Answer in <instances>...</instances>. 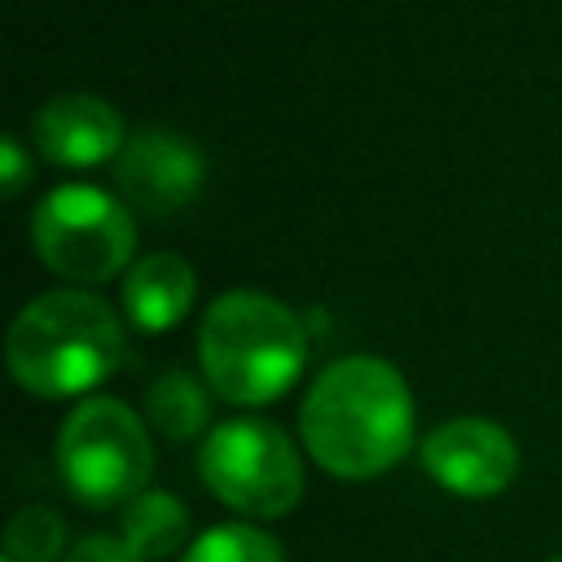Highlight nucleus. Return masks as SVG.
Instances as JSON below:
<instances>
[{
    "mask_svg": "<svg viewBox=\"0 0 562 562\" xmlns=\"http://www.w3.org/2000/svg\"><path fill=\"white\" fill-rule=\"evenodd\" d=\"M0 171H4V198H18L26 176H31V162H26V149L13 136L0 140Z\"/></svg>",
    "mask_w": 562,
    "mask_h": 562,
    "instance_id": "dca6fc26",
    "label": "nucleus"
},
{
    "mask_svg": "<svg viewBox=\"0 0 562 562\" xmlns=\"http://www.w3.org/2000/svg\"><path fill=\"white\" fill-rule=\"evenodd\" d=\"M193 299H198V277H193L189 259L176 250L145 255L127 268L123 316L140 334H167L171 325H180L189 316Z\"/></svg>",
    "mask_w": 562,
    "mask_h": 562,
    "instance_id": "9d476101",
    "label": "nucleus"
},
{
    "mask_svg": "<svg viewBox=\"0 0 562 562\" xmlns=\"http://www.w3.org/2000/svg\"><path fill=\"white\" fill-rule=\"evenodd\" d=\"M31 140L53 167H101L123 154V114L97 92H57L31 119Z\"/></svg>",
    "mask_w": 562,
    "mask_h": 562,
    "instance_id": "1a4fd4ad",
    "label": "nucleus"
},
{
    "mask_svg": "<svg viewBox=\"0 0 562 562\" xmlns=\"http://www.w3.org/2000/svg\"><path fill=\"white\" fill-rule=\"evenodd\" d=\"M154 448L140 413L123 400L92 395L61 417L57 430V474L66 492L88 509H114L145 492Z\"/></svg>",
    "mask_w": 562,
    "mask_h": 562,
    "instance_id": "20e7f679",
    "label": "nucleus"
},
{
    "mask_svg": "<svg viewBox=\"0 0 562 562\" xmlns=\"http://www.w3.org/2000/svg\"><path fill=\"white\" fill-rule=\"evenodd\" d=\"M66 549V522L44 505H22L4 527L9 562H57Z\"/></svg>",
    "mask_w": 562,
    "mask_h": 562,
    "instance_id": "4468645a",
    "label": "nucleus"
},
{
    "mask_svg": "<svg viewBox=\"0 0 562 562\" xmlns=\"http://www.w3.org/2000/svg\"><path fill=\"white\" fill-rule=\"evenodd\" d=\"M66 562H145V558H136L123 536H83L66 553Z\"/></svg>",
    "mask_w": 562,
    "mask_h": 562,
    "instance_id": "2eb2a0df",
    "label": "nucleus"
},
{
    "mask_svg": "<svg viewBox=\"0 0 562 562\" xmlns=\"http://www.w3.org/2000/svg\"><path fill=\"white\" fill-rule=\"evenodd\" d=\"M4 360L13 382L40 400L83 395L119 369L123 321L92 290H48L13 316Z\"/></svg>",
    "mask_w": 562,
    "mask_h": 562,
    "instance_id": "f03ea898",
    "label": "nucleus"
},
{
    "mask_svg": "<svg viewBox=\"0 0 562 562\" xmlns=\"http://www.w3.org/2000/svg\"><path fill=\"white\" fill-rule=\"evenodd\" d=\"M119 536L127 540V549L145 562L171 558L176 549H189V509L171 496V492H140L136 501L123 505L119 518Z\"/></svg>",
    "mask_w": 562,
    "mask_h": 562,
    "instance_id": "9b49d317",
    "label": "nucleus"
},
{
    "mask_svg": "<svg viewBox=\"0 0 562 562\" xmlns=\"http://www.w3.org/2000/svg\"><path fill=\"white\" fill-rule=\"evenodd\" d=\"M544 562H562V553H553V558H544Z\"/></svg>",
    "mask_w": 562,
    "mask_h": 562,
    "instance_id": "f3484780",
    "label": "nucleus"
},
{
    "mask_svg": "<svg viewBox=\"0 0 562 562\" xmlns=\"http://www.w3.org/2000/svg\"><path fill=\"white\" fill-rule=\"evenodd\" d=\"M198 474L241 518H285L303 501V457L277 422H220L198 448Z\"/></svg>",
    "mask_w": 562,
    "mask_h": 562,
    "instance_id": "39448f33",
    "label": "nucleus"
},
{
    "mask_svg": "<svg viewBox=\"0 0 562 562\" xmlns=\"http://www.w3.org/2000/svg\"><path fill=\"white\" fill-rule=\"evenodd\" d=\"M422 470L452 496H496L518 474V443L501 422L452 417L422 439Z\"/></svg>",
    "mask_w": 562,
    "mask_h": 562,
    "instance_id": "0eeeda50",
    "label": "nucleus"
},
{
    "mask_svg": "<svg viewBox=\"0 0 562 562\" xmlns=\"http://www.w3.org/2000/svg\"><path fill=\"white\" fill-rule=\"evenodd\" d=\"M180 562H285V553L255 522H220L198 540H189Z\"/></svg>",
    "mask_w": 562,
    "mask_h": 562,
    "instance_id": "ddd939ff",
    "label": "nucleus"
},
{
    "mask_svg": "<svg viewBox=\"0 0 562 562\" xmlns=\"http://www.w3.org/2000/svg\"><path fill=\"white\" fill-rule=\"evenodd\" d=\"M307 457L334 479H378L413 448V391L382 356H342L316 373L299 408Z\"/></svg>",
    "mask_w": 562,
    "mask_h": 562,
    "instance_id": "f257e3e1",
    "label": "nucleus"
},
{
    "mask_svg": "<svg viewBox=\"0 0 562 562\" xmlns=\"http://www.w3.org/2000/svg\"><path fill=\"white\" fill-rule=\"evenodd\" d=\"M198 364L220 400L241 408L272 404L307 369V325L263 290H228L202 316Z\"/></svg>",
    "mask_w": 562,
    "mask_h": 562,
    "instance_id": "7ed1b4c3",
    "label": "nucleus"
},
{
    "mask_svg": "<svg viewBox=\"0 0 562 562\" xmlns=\"http://www.w3.org/2000/svg\"><path fill=\"white\" fill-rule=\"evenodd\" d=\"M35 255L70 285H97L123 272L136 250L132 206L97 184H57L31 215Z\"/></svg>",
    "mask_w": 562,
    "mask_h": 562,
    "instance_id": "423d86ee",
    "label": "nucleus"
},
{
    "mask_svg": "<svg viewBox=\"0 0 562 562\" xmlns=\"http://www.w3.org/2000/svg\"><path fill=\"white\" fill-rule=\"evenodd\" d=\"M206 413H211V395L206 386L184 373V369H167L149 382L145 391V417L149 426L171 439V443H184V439H198L206 430Z\"/></svg>",
    "mask_w": 562,
    "mask_h": 562,
    "instance_id": "f8f14e48",
    "label": "nucleus"
},
{
    "mask_svg": "<svg viewBox=\"0 0 562 562\" xmlns=\"http://www.w3.org/2000/svg\"><path fill=\"white\" fill-rule=\"evenodd\" d=\"M202 180H206L202 154L176 132H158V127L136 132L114 158V184L123 202L149 220H167L184 211L202 193Z\"/></svg>",
    "mask_w": 562,
    "mask_h": 562,
    "instance_id": "6e6552de",
    "label": "nucleus"
},
{
    "mask_svg": "<svg viewBox=\"0 0 562 562\" xmlns=\"http://www.w3.org/2000/svg\"><path fill=\"white\" fill-rule=\"evenodd\" d=\"M4 562H9V558H4Z\"/></svg>",
    "mask_w": 562,
    "mask_h": 562,
    "instance_id": "a211bd4d",
    "label": "nucleus"
}]
</instances>
